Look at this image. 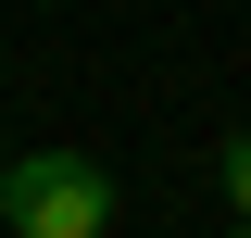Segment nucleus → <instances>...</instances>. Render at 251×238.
Segmentation results:
<instances>
[{"label":"nucleus","mask_w":251,"mask_h":238,"mask_svg":"<svg viewBox=\"0 0 251 238\" xmlns=\"http://www.w3.org/2000/svg\"><path fill=\"white\" fill-rule=\"evenodd\" d=\"M0 226L13 238H100L113 226V176L88 150H25V163H0Z\"/></svg>","instance_id":"1"},{"label":"nucleus","mask_w":251,"mask_h":238,"mask_svg":"<svg viewBox=\"0 0 251 238\" xmlns=\"http://www.w3.org/2000/svg\"><path fill=\"white\" fill-rule=\"evenodd\" d=\"M0 163H13V150H0Z\"/></svg>","instance_id":"4"},{"label":"nucleus","mask_w":251,"mask_h":238,"mask_svg":"<svg viewBox=\"0 0 251 238\" xmlns=\"http://www.w3.org/2000/svg\"><path fill=\"white\" fill-rule=\"evenodd\" d=\"M214 176H226V213H239V226H251V125H239V138L214 150Z\"/></svg>","instance_id":"2"},{"label":"nucleus","mask_w":251,"mask_h":238,"mask_svg":"<svg viewBox=\"0 0 251 238\" xmlns=\"http://www.w3.org/2000/svg\"><path fill=\"white\" fill-rule=\"evenodd\" d=\"M226 238H251V226H226Z\"/></svg>","instance_id":"3"}]
</instances>
